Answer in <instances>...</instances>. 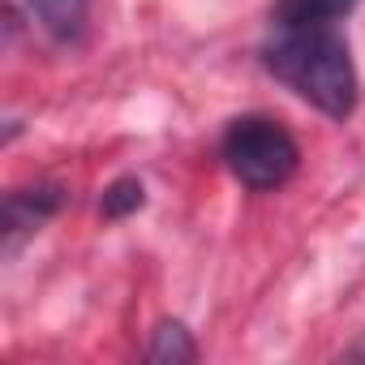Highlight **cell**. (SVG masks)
Here are the masks:
<instances>
[{"label": "cell", "mask_w": 365, "mask_h": 365, "mask_svg": "<svg viewBox=\"0 0 365 365\" xmlns=\"http://www.w3.org/2000/svg\"><path fill=\"white\" fill-rule=\"evenodd\" d=\"M26 9L56 39H78L86 26V0H26Z\"/></svg>", "instance_id": "obj_4"}, {"label": "cell", "mask_w": 365, "mask_h": 365, "mask_svg": "<svg viewBox=\"0 0 365 365\" xmlns=\"http://www.w3.org/2000/svg\"><path fill=\"white\" fill-rule=\"evenodd\" d=\"M155 365H190L194 356H198V348H194V339H190V331L180 327V322H163L159 331H155V339H150V352H146Z\"/></svg>", "instance_id": "obj_6"}, {"label": "cell", "mask_w": 365, "mask_h": 365, "mask_svg": "<svg viewBox=\"0 0 365 365\" xmlns=\"http://www.w3.org/2000/svg\"><path fill=\"white\" fill-rule=\"evenodd\" d=\"M224 159L241 185L275 190L297 172L301 150L284 125H275L267 116H245V120H232V129L224 133Z\"/></svg>", "instance_id": "obj_2"}, {"label": "cell", "mask_w": 365, "mask_h": 365, "mask_svg": "<svg viewBox=\"0 0 365 365\" xmlns=\"http://www.w3.org/2000/svg\"><path fill=\"white\" fill-rule=\"evenodd\" d=\"M352 5H356V0H279V5H275V22L279 26H331Z\"/></svg>", "instance_id": "obj_5"}, {"label": "cell", "mask_w": 365, "mask_h": 365, "mask_svg": "<svg viewBox=\"0 0 365 365\" xmlns=\"http://www.w3.org/2000/svg\"><path fill=\"white\" fill-rule=\"evenodd\" d=\"M267 69L335 120L356 103V73L331 26H279L267 43Z\"/></svg>", "instance_id": "obj_1"}, {"label": "cell", "mask_w": 365, "mask_h": 365, "mask_svg": "<svg viewBox=\"0 0 365 365\" xmlns=\"http://www.w3.org/2000/svg\"><path fill=\"white\" fill-rule=\"evenodd\" d=\"M56 207H61V190H18V194H9L5 198V228H9V237L43 224Z\"/></svg>", "instance_id": "obj_3"}, {"label": "cell", "mask_w": 365, "mask_h": 365, "mask_svg": "<svg viewBox=\"0 0 365 365\" xmlns=\"http://www.w3.org/2000/svg\"><path fill=\"white\" fill-rule=\"evenodd\" d=\"M138 207H142V185H138L133 176L108 185V194H103V215H108V220H125V215H133Z\"/></svg>", "instance_id": "obj_7"}]
</instances>
